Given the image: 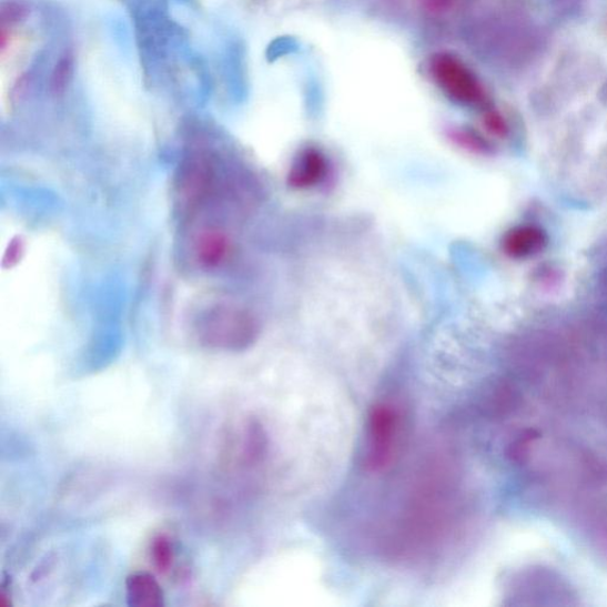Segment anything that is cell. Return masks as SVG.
Returning <instances> with one entry per match:
<instances>
[{"instance_id": "cell-6", "label": "cell", "mask_w": 607, "mask_h": 607, "mask_svg": "<svg viewBox=\"0 0 607 607\" xmlns=\"http://www.w3.org/2000/svg\"><path fill=\"white\" fill-rule=\"evenodd\" d=\"M128 604L131 607H161L164 605V593L151 575L135 574L127 580Z\"/></svg>"}, {"instance_id": "cell-11", "label": "cell", "mask_w": 607, "mask_h": 607, "mask_svg": "<svg viewBox=\"0 0 607 607\" xmlns=\"http://www.w3.org/2000/svg\"><path fill=\"white\" fill-rule=\"evenodd\" d=\"M596 299L599 308L607 316V265L598 273L596 281Z\"/></svg>"}, {"instance_id": "cell-15", "label": "cell", "mask_w": 607, "mask_h": 607, "mask_svg": "<svg viewBox=\"0 0 607 607\" xmlns=\"http://www.w3.org/2000/svg\"><path fill=\"white\" fill-rule=\"evenodd\" d=\"M432 9L442 10L449 6L453 0H427Z\"/></svg>"}, {"instance_id": "cell-5", "label": "cell", "mask_w": 607, "mask_h": 607, "mask_svg": "<svg viewBox=\"0 0 607 607\" xmlns=\"http://www.w3.org/2000/svg\"><path fill=\"white\" fill-rule=\"evenodd\" d=\"M194 250L199 264L205 269H216L227 260L231 242L223 231L205 229L198 235Z\"/></svg>"}, {"instance_id": "cell-8", "label": "cell", "mask_w": 607, "mask_h": 607, "mask_svg": "<svg viewBox=\"0 0 607 607\" xmlns=\"http://www.w3.org/2000/svg\"><path fill=\"white\" fill-rule=\"evenodd\" d=\"M151 559L155 568L162 574L170 569L173 563V548L169 537L160 535L151 545Z\"/></svg>"}, {"instance_id": "cell-12", "label": "cell", "mask_w": 607, "mask_h": 607, "mask_svg": "<svg viewBox=\"0 0 607 607\" xmlns=\"http://www.w3.org/2000/svg\"><path fill=\"white\" fill-rule=\"evenodd\" d=\"M584 0H553V4L555 8V11H557L562 16H571L575 13H578L583 6Z\"/></svg>"}, {"instance_id": "cell-9", "label": "cell", "mask_w": 607, "mask_h": 607, "mask_svg": "<svg viewBox=\"0 0 607 607\" xmlns=\"http://www.w3.org/2000/svg\"><path fill=\"white\" fill-rule=\"evenodd\" d=\"M73 74V60L63 58L55 67L53 75H51V90L55 94H60L65 90Z\"/></svg>"}, {"instance_id": "cell-14", "label": "cell", "mask_w": 607, "mask_h": 607, "mask_svg": "<svg viewBox=\"0 0 607 607\" xmlns=\"http://www.w3.org/2000/svg\"><path fill=\"white\" fill-rule=\"evenodd\" d=\"M488 128L497 134H503L507 131L505 120L497 113H488L487 115Z\"/></svg>"}, {"instance_id": "cell-4", "label": "cell", "mask_w": 607, "mask_h": 607, "mask_svg": "<svg viewBox=\"0 0 607 607\" xmlns=\"http://www.w3.org/2000/svg\"><path fill=\"white\" fill-rule=\"evenodd\" d=\"M547 244L545 231L535 225H522L506 235L503 250L514 259H526L543 252Z\"/></svg>"}, {"instance_id": "cell-13", "label": "cell", "mask_w": 607, "mask_h": 607, "mask_svg": "<svg viewBox=\"0 0 607 607\" xmlns=\"http://www.w3.org/2000/svg\"><path fill=\"white\" fill-rule=\"evenodd\" d=\"M595 518L597 533H599L604 544L607 545V500L598 508Z\"/></svg>"}, {"instance_id": "cell-2", "label": "cell", "mask_w": 607, "mask_h": 607, "mask_svg": "<svg viewBox=\"0 0 607 607\" xmlns=\"http://www.w3.org/2000/svg\"><path fill=\"white\" fill-rule=\"evenodd\" d=\"M398 416L386 404L376 405L368 421L366 465L372 472L384 471L392 463L397 436Z\"/></svg>"}, {"instance_id": "cell-1", "label": "cell", "mask_w": 607, "mask_h": 607, "mask_svg": "<svg viewBox=\"0 0 607 607\" xmlns=\"http://www.w3.org/2000/svg\"><path fill=\"white\" fill-rule=\"evenodd\" d=\"M195 333L206 348L240 351L254 337V324L245 312L217 303L206 306L198 316Z\"/></svg>"}, {"instance_id": "cell-10", "label": "cell", "mask_w": 607, "mask_h": 607, "mask_svg": "<svg viewBox=\"0 0 607 607\" xmlns=\"http://www.w3.org/2000/svg\"><path fill=\"white\" fill-rule=\"evenodd\" d=\"M27 8L22 3L10 2L2 8V21L8 24H16L24 20Z\"/></svg>"}, {"instance_id": "cell-3", "label": "cell", "mask_w": 607, "mask_h": 607, "mask_svg": "<svg viewBox=\"0 0 607 607\" xmlns=\"http://www.w3.org/2000/svg\"><path fill=\"white\" fill-rule=\"evenodd\" d=\"M431 74L451 98L465 105H479L485 100L476 77L456 58L439 55L433 59Z\"/></svg>"}, {"instance_id": "cell-7", "label": "cell", "mask_w": 607, "mask_h": 607, "mask_svg": "<svg viewBox=\"0 0 607 607\" xmlns=\"http://www.w3.org/2000/svg\"><path fill=\"white\" fill-rule=\"evenodd\" d=\"M325 173V160L316 150H307L302 154L296 166H293L290 183L296 188H308L320 183Z\"/></svg>"}]
</instances>
